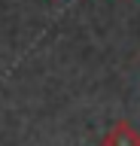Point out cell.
<instances>
[{
	"label": "cell",
	"instance_id": "6da1fadb",
	"mask_svg": "<svg viewBox=\"0 0 140 146\" xmlns=\"http://www.w3.org/2000/svg\"><path fill=\"white\" fill-rule=\"evenodd\" d=\"M104 146H140V131L131 122H116L113 131L104 137Z\"/></svg>",
	"mask_w": 140,
	"mask_h": 146
}]
</instances>
